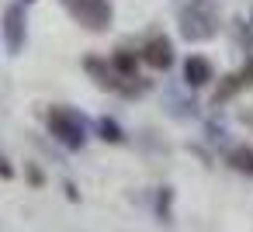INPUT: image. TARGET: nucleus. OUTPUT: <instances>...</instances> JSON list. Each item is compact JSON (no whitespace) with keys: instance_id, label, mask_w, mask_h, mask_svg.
<instances>
[{"instance_id":"nucleus-1","label":"nucleus","mask_w":253,"mask_h":232,"mask_svg":"<svg viewBox=\"0 0 253 232\" xmlns=\"http://www.w3.org/2000/svg\"><path fill=\"white\" fill-rule=\"evenodd\" d=\"M153 66H167L170 63V42H163V39H156L153 45H149V56H146Z\"/></svg>"},{"instance_id":"nucleus-2","label":"nucleus","mask_w":253,"mask_h":232,"mask_svg":"<svg viewBox=\"0 0 253 232\" xmlns=\"http://www.w3.org/2000/svg\"><path fill=\"white\" fill-rule=\"evenodd\" d=\"M208 77H211V70H208L205 59H191V63H187V80H191V83H205Z\"/></svg>"},{"instance_id":"nucleus-3","label":"nucleus","mask_w":253,"mask_h":232,"mask_svg":"<svg viewBox=\"0 0 253 232\" xmlns=\"http://www.w3.org/2000/svg\"><path fill=\"white\" fill-rule=\"evenodd\" d=\"M232 159H236V166H239V170H250V173H253V153H250V149H239Z\"/></svg>"}]
</instances>
